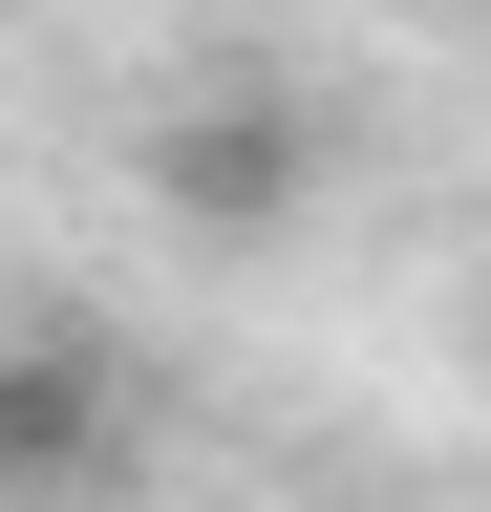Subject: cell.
<instances>
[{"instance_id":"1","label":"cell","mask_w":491,"mask_h":512,"mask_svg":"<svg viewBox=\"0 0 491 512\" xmlns=\"http://www.w3.org/2000/svg\"><path fill=\"white\" fill-rule=\"evenodd\" d=\"M150 192H171L193 235H278V214H321V107L257 86V64H214V86L150 107Z\"/></svg>"},{"instance_id":"2","label":"cell","mask_w":491,"mask_h":512,"mask_svg":"<svg viewBox=\"0 0 491 512\" xmlns=\"http://www.w3.org/2000/svg\"><path fill=\"white\" fill-rule=\"evenodd\" d=\"M129 470V384L86 342H0V512H86Z\"/></svg>"}]
</instances>
